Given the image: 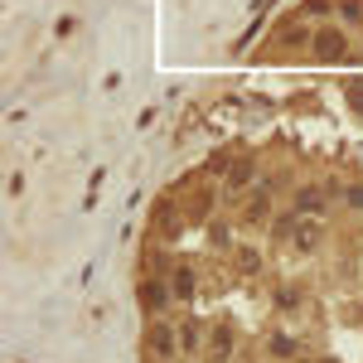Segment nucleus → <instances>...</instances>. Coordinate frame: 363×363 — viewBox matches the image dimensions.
I'll list each match as a JSON object with an SVG mask.
<instances>
[{"mask_svg": "<svg viewBox=\"0 0 363 363\" xmlns=\"http://www.w3.org/2000/svg\"><path fill=\"white\" fill-rule=\"evenodd\" d=\"M145 339H150V354L169 359V354H174V339H179V335H174V330H165V325H150V335H145Z\"/></svg>", "mask_w": 363, "mask_h": 363, "instance_id": "obj_3", "label": "nucleus"}, {"mask_svg": "<svg viewBox=\"0 0 363 363\" xmlns=\"http://www.w3.org/2000/svg\"><path fill=\"white\" fill-rule=\"evenodd\" d=\"M247 218H252V223H262V218H267V199H257V203H252Z\"/></svg>", "mask_w": 363, "mask_h": 363, "instance_id": "obj_12", "label": "nucleus"}, {"mask_svg": "<svg viewBox=\"0 0 363 363\" xmlns=\"http://www.w3.org/2000/svg\"><path fill=\"white\" fill-rule=\"evenodd\" d=\"M140 306H145V310H165L169 306L165 286H160V281H145V286H140Z\"/></svg>", "mask_w": 363, "mask_h": 363, "instance_id": "obj_4", "label": "nucleus"}, {"mask_svg": "<svg viewBox=\"0 0 363 363\" xmlns=\"http://www.w3.org/2000/svg\"><path fill=\"white\" fill-rule=\"evenodd\" d=\"M315 54H320V58H344V54H349L344 29H320V34H315Z\"/></svg>", "mask_w": 363, "mask_h": 363, "instance_id": "obj_1", "label": "nucleus"}, {"mask_svg": "<svg viewBox=\"0 0 363 363\" xmlns=\"http://www.w3.org/2000/svg\"><path fill=\"white\" fill-rule=\"evenodd\" d=\"M339 10H344L349 20H363V0H339Z\"/></svg>", "mask_w": 363, "mask_h": 363, "instance_id": "obj_11", "label": "nucleus"}, {"mask_svg": "<svg viewBox=\"0 0 363 363\" xmlns=\"http://www.w3.org/2000/svg\"><path fill=\"white\" fill-rule=\"evenodd\" d=\"M179 344H184V349H199V325H194V320L179 330Z\"/></svg>", "mask_w": 363, "mask_h": 363, "instance_id": "obj_10", "label": "nucleus"}, {"mask_svg": "<svg viewBox=\"0 0 363 363\" xmlns=\"http://www.w3.org/2000/svg\"><path fill=\"white\" fill-rule=\"evenodd\" d=\"M208 203H213V189H194L189 203H184V218H203V213H208Z\"/></svg>", "mask_w": 363, "mask_h": 363, "instance_id": "obj_5", "label": "nucleus"}, {"mask_svg": "<svg viewBox=\"0 0 363 363\" xmlns=\"http://www.w3.org/2000/svg\"><path fill=\"white\" fill-rule=\"evenodd\" d=\"M320 208H325V194L320 189H306V194L296 199V213H320Z\"/></svg>", "mask_w": 363, "mask_h": 363, "instance_id": "obj_7", "label": "nucleus"}, {"mask_svg": "<svg viewBox=\"0 0 363 363\" xmlns=\"http://www.w3.org/2000/svg\"><path fill=\"white\" fill-rule=\"evenodd\" d=\"M252 179V160H233V169H228V189H247Z\"/></svg>", "mask_w": 363, "mask_h": 363, "instance_id": "obj_6", "label": "nucleus"}, {"mask_svg": "<svg viewBox=\"0 0 363 363\" xmlns=\"http://www.w3.org/2000/svg\"><path fill=\"white\" fill-rule=\"evenodd\" d=\"M233 354V335L228 330H213V344H208V359H228Z\"/></svg>", "mask_w": 363, "mask_h": 363, "instance_id": "obj_8", "label": "nucleus"}, {"mask_svg": "<svg viewBox=\"0 0 363 363\" xmlns=\"http://www.w3.org/2000/svg\"><path fill=\"white\" fill-rule=\"evenodd\" d=\"M291 242H296L301 252H315L320 242H325V228L315 223V218H301V223H296V233H291Z\"/></svg>", "mask_w": 363, "mask_h": 363, "instance_id": "obj_2", "label": "nucleus"}, {"mask_svg": "<svg viewBox=\"0 0 363 363\" xmlns=\"http://www.w3.org/2000/svg\"><path fill=\"white\" fill-rule=\"evenodd\" d=\"M174 291H179V301H189V291H194V277H189V267L174 277Z\"/></svg>", "mask_w": 363, "mask_h": 363, "instance_id": "obj_9", "label": "nucleus"}, {"mask_svg": "<svg viewBox=\"0 0 363 363\" xmlns=\"http://www.w3.org/2000/svg\"><path fill=\"white\" fill-rule=\"evenodd\" d=\"M272 349H277V354H286V359L296 354V344H291V339H286V335H277V344H272Z\"/></svg>", "mask_w": 363, "mask_h": 363, "instance_id": "obj_13", "label": "nucleus"}]
</instances>
